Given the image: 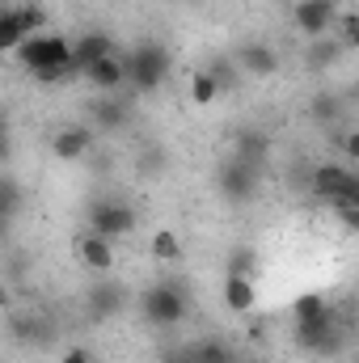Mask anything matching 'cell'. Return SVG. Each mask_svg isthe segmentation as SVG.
Instances as JSON below:
<instances>
[{
    "label": "cell",
    "mask_w": 359,
    "mask_h": 363,
    "mask_svg": "<svg viewBox=\"0 0 359 363\" xmlns=\"http://www.w3.org/2000/svg\"><path fill=\"white\" fill-rule=\"evenodd\" d=\"M140 308H144V321H148V325L170 330V325H178L182 317H186V291H182L174 279H170V283H153V287L144 291Z\"/></svg>",
    "instance_id": "277c9868"
},
{
    "label": "cell",
    "mask_w": 359,
    "mask_h": 363,
    "mask_svg": "<svg viewBox=\"0 0 359 363\" xmlns=\"http://www.w3.org/2000/svg\"><path fill=\"white\" fill-rule=\"evenodd\" d=\"M309 114H313V123H338L343 118V97H334V93H317L313 97V106H309Z\"/></svg>",
    "instance_id": "603a6c76"
},
{
    "label": "cell",
    "mask_w": 359,
    "mask_h": 363,
    "mask_svg": "<svg viewBox=\"0 0 359 363\" xmlns=\"http://www.w3.org/2000/svg\"><path fill=\"white\" fill-rule=\"evenodd\" d=\"M296 342L309 351V355H326L334 359L343 351V325L334 317H321V321H296Z\"/></svg>",
    "instance_id": "52a82bcc"
},
{
    "label": "cell",
    "mask_w": 359,
    "mask_h": 363,
    "mask_svg": "<svg viewBox=\"0 0 359 363\" xmlns=\"http://www.w3.org/2000/svg\"><path fill=\"white\" fill-rule=\"evenodd\" d=\"M224 363H254V359H245V355H228Z\"/></svg>",
    "instance_id": "d590c367"
},
{
    "label": "cell",
    "mask_w": 359,
    "mask_h": 363,
    "mask_svg": "<svg viewBox=\"0 0 359 363\" xmlns=\"http://www.w3.org/2000/svg\"><path fill=\"white\" fill-rule=\"evenodd\" d=\"M30 72H43V68H72V38L64 34H30L21 38V47L13 51Z\"/></svg>",
    "instance_id": "7a4b0ae2"
},
{
    "label": "cell",
    "mask_w": 359,
    "mask_h": 363,
    "mask_svg": "<svg viewBox=\"0 0 359 363\" xmlns=\"http://www.w3.org/2000/svg\"><path fill=\"white\" fill-rule=\"evenodd\" d=\"M233 64L241 72H250V77H275L279 72V51L267 47V43H245V47H237Z\"/></svg>",
    "instance_id": "9a60e30c"
},
{
    "label": "cell",
    "mask_w": 359,
    "mask_h": 363,
    "mask_svg": "<svg viewBox=\"0 0 359 363\" xmlns=\"http://www.w3.org/2000/svg\"><path fill=\"white\" fill-rule=\"evenodd\" d=\"M334 207H338V220L347 228H359V203H334Z\"/></svg>",
    "instance_id": "1f68e13d"
},
{
    "label": "cell",
    "mask_w": 359,
    "mask_h": 363,
    "mask_svg": "<svg viewBox=\"0 0 359 363\" xmlns=\"http://www.w3.org/2000/svg\"><path fill=\"white\" fill-rule=\"evenodd\" d=\"M216 97H220V89H216V81H211V77H207V72L199 68V72L190 77V106H211Z\"/></svg>",
    "instance_id": "4316f807"
},
{
    "label": "cell",
    "mask_w": 359,
    "mask_h": 363,
    "mask_svg": "<svg viewBox=\"0 0 359 363\" xmlns=\"http://www.w3.org/2000/svg\"><path fill=\"white\" fill-rule=\"evenodd\" d=\"M338 21V0H300L292 9V26L309 38H321L330 34V26Z\"/></svg>",
    "instance_id": "30bf717a"
},
{
    "label": "cell",
    "mask_w": 359,
    "mask_h": 363,
    "mask_svg": "<svg viewBox=\"0 0 359 363\" xmlns=\"http://www.w3.org/2000/svg\"><path fill=\"white\" fill-rule=\"evenodd\" d=\"M292 317L296 321H321V317H334V308H330V300L321 291H309V296H300L292 304Z\"/></svg>",
    "instance_id": "ffe728a7"
},
{
    "label": "cell",
    "mask_w": 359,
    "mask_h": 363,
    "mask_svg": "<svg viewBox=\"0 0 359 363\" xmlns=\"http://www.w3.org/2000/svg\"><path fill=\"white\" fill-rule=\"evenodd\" d=\"M216 190H220L228 203H254L258 190H263V165H250V161L228 157V161L216 169Z\"/></svg>",
    "instance_id": "3957f363"
},
{
    "label": "cell",
    "mask_w": 359,
    "mask_h": 363,
    "mask_svg": "<svg viewBox=\"0 0 359 363\" xmlns=\"http://www.w3.org/2000/svg\"><path fill=\"white\" fill-rule=\"evenodd\" d=\"M81 77L89 81L93 89H101V93H123V85H127V64H123V55L114 51V55H106V60L89 64Z\"/></svg>",
    "instance_id": "5bb4252c"
},
{
    "label": "cell",
    "mask_w": 359,
    "mask_h": 363,
    "mask_svg": "<svg viewBox=\"0 0 359 363\" xmlns=\"http://www.w3.org/2000/svg\"><path fill=\"white\" fill-rule=\"evenodd\" d=\"M338 17H343V38H338V43H343V51H347V47L359 43V17L355 13H338Z\"/></svg>",
    "instance_id": "f1b7e54d"
},
{
    "label": "cell",
    "mask_w": 359,
    "mask_h": 363,
    "mask_svg": "<svg viewBox=\"0 0 359 363\" xmlns=\"http://www.w3.org/2000/svg\"><path fill=\"white\" fill-rule=\"evenodd\" d=\"M9 228H13V220H4V216H0V237H4Z\"/></svg>",
    "instance_id": "e575fe53"
},
{
    "label": "cell",
    "mask_w": 359,
    "mask_h": 363,
    "mask_svg": "<svg viewBox=\"0 0 359 363\" xmlns=\"http://www.w3.org/2000/svg\"><path fill=\"white\" fill-rule=\"evenodd\" d=\"M258 250H250V245H237L233 254H228V271L224 274H245V279H258Z\"/></svg>",
    "instance_id": "cb8c5ba5"
},
{
    "label": "cell",
    "mask_w": 359,
    "mask_h": 363,
    "mask_svg": "<svg viewBox=\"0 0 359 363\" xmlns=\"http://www.w3.org/2000/svg\"><path fill=\"white\" fill-rule=\"evenodd\" d=\"M68 77H72V68H43V72H34L38 85H64Z\"/></svg>",
    "instance_id": "f546056e"
},
{
    "label": "cell",
    "mask_w": 359,
    "mask_h": 363,
    "mask_svg": "<svg viewBox=\"0 0 359 363\" xmlns=\"http://www.w3.org/2000/svg\"><path fill=\"white\" fill-rule=\"evenodd\" d=\"M0 13H4V4H0Z\"/></svg>",
    "instance_id": "74e56055"
},
{
    "label": "cell",
    "mask_w": 359,
    "mask_h": 363,
    "mask_svg": "<svg viewBox=\"0 0 359 363\" xmlns=\"http://www.w3.org/2000/svg\"><path fill=\"white\" fill-rule=\"evenodd\" d=\"M123 64H127V85L136 93H157L170 72H174V55L165 43H136L131 51H123Z\"/></svg>",
    "instance_id": "6da1fadb"
},
{
    "label": "cell",
    "mask_w": 359,
    "mask_h": 363,
    "mask_svg": "<svg viewBox=\"0 0 359 363\" xmlns=\"http://www.w3.org/2000/svg\"><path fill=\"white\" fill-rule=\"evenodd\" d=\"M60 363H93V351L89 347H68V351L60 355Z\"/></svg>",
    "instance_id": "d6a6232c"
},
{
    "label": "cell",
    "mask_w": 359,
    "mask_h": 363,
    "mask_svg": "<svg viewBox=\"0 0 359 363\" xmlns=\"http://www.w3.org/2000/svg\"><path fill=\"white\" fill-rule=\"evenodd\" d=\"M21 203H26L21 182H13V178H4V174H0V216H4V220H13V216L21 211Z\"/></svg>",
    "instance_id": "484cf974"
},
{
    "label": "cell",
    "mask_w": 359,
    "mask_h": 363,
    "mask_svg": "<svg viewBox=\"0 0 359 363\" xmlns=\"http://www.w3.org/2000/svg\"><path fill=\"white\" fill-rule=\"evenodd\" d=\"M203 72L216 81V89H220V93H228V89H237V85H241V68H237L233 60H224V55H216Z\"/></svg>",
    "instance_id": "44dd1931"
},
{
    "label": "cell",
    "mask_w": 359,
    "mask_h": 363,
    "mask_svg": "<svg viewBox=\"0 0 359 363\" xmlns=\"http://www.w3.org/2000/svg\"><path fill=\"white\" fill-rule=\"evenodd\" d=\"M220 300L228 313L245 317L258 308V279H245V274H224V287H220Z\"/></svg>",
    "instance_id": "7c38bea8"
},
{
    "label": "cell",
    "mask_w": 359,
    "mask_h": 363,
    "mask_svg": "<svg viewBox=\"0 0 359 363\" xmlns=\"http://www.w3.org/2000/svg\"><path fill=\"white\" fill-rule=\"evenodd\" d=\"M165 363H182V359H178V355H174V359H165Z\"/></svg>",
    "instance_id": "8d00e7d4"
},
{
    "label": "cell",
    "mask_w": 359,
    "mask_h": 363,
    "mask_svg": "<svg viewBox=\"0 0 359 363\" xmlns=\"http://www.w3.org/2000/svg\"><path fill=\"white\" fill-rule=\"evenodd\" d=\"M309 190L326 203H359L355 169H343V165H317L309 174Z\"/></svg>",
    "instance_id": "8992f818"
},
{
    "label": "cell",
    "mask_w": 359,
    "mask_h": 363,
    "mask_svg": "<svg viewBox=\"0 0 359 363\" xmlns=\"http://www.w3.org/2000/svg\"><path fill=\"white\" fill-rule=\"evenodd\" d=\"M21 38H30V34L21 30L17 13H13V9H4V13H0V55L17 51V47H21Z\"/></svg>",
    "instance_id": "7402d4cb"
},
{
    "label": "cell",
    "mask_w": 359,
    "mask_h": 363,
    "mask_svg": "<svg viewBox=\"0 0 359 363\" xmlns=\"http://www.w3.org/2000/svg\"><path fill=\"white\" fill-rule=\"evenodd\" d=\"M9 338L21 347H51L60 338V325L47 313H13L9 317Z\"/></svg>",
    "instance_id": "ba28073f"
},
{
    "label": "cell",
    "mask_w": 359,
    "mask_h": 363,
    "mask_svg": "<svg viewBox=\"0 0 359 363\" xmlns=\"http://www.w3.org/2000/svg\"><path fill=\"white\" fill-rule=\"evenodd\" d=\"M131 123V106L118 97V93H110L106 101H97L93 106V131L101 127V131H118V127H127Z\"/></svg>",
    "instance_id": "ac0fdd59"
},
{
    "label": "cell",
    "mask_w": 359,
    "mask_h": 363,
    "mask_svg": "<svg viewBox=\"0 0 359 363\" xmlns=\"http://www.w3.org/2000/svg\"><path fill=\"white\" fill-rule=\"evenodd\" d=\"M93 144H97V131L85 127V123H77V127L55 131L51 152H55V161H81V157H89L93 152Z\"/></svg>",
    "instance_id": "8fae6325"
},
{
    "label": "cell",
    "mask_w": 359,
    "mask_h": 363,
    "mask_svg": "<svg viewBox=\"0 0 359 363\" xmlns=\"http://www.w3.org/2000/svg\"><path fill=\"white\" fill-rule=\"evenodd\" d=\"M9 152H13V135H9V123L0 118V161H9Z\"/></svg>",
    "instance_id": "836d02e7"
},
{
    "label": "cell",
    "mask_w": 359,
    "mask_h": 363,
    "mask_svg": "<svg viewBox=\"0 0 359 363\" xmlns=\"http://www.w3.org/2000/svg\"><path fill=\"white\" fill-rule=\"evenodd\" d=\"M338 55H343V43L330 38V34H321V38H313V47L304 51V64H309L313 72H326V68L338 64Z\"/></svg>",
    "instance_id": "d6986e66"
},
{
    "label": "cell",
    "mask_w": 359,
    "mask_h": 363,
    "mask_svg": "<svg viewBox=\"0 0 359 363\" xmlns=\"http://www.w3.org/2000/svg\"><path fill=\"white\" fill-rule=\"evenodd\" d=\"M114 51H118V47H114V38H110L106 30H85V34L72 43V72H85L89 64L114 55Z\"/></svg>",
    "instance_id": "4fadbf2b"
},
{
    "label": "cell",
    "mask_w": 359,
    "mask_h": 363,
    "mask_svg": "<svg viewBox=\"0 0 359 363\" xmlns=\"http://www.w3.org/2000/svg\"><path fill=\"white\" fill-rule=\"evenodd\" d=\"M153 258H157V262H178V258H182L178 233H170V228H157V233H153Z\"/></svg>",
    "instance_id": "d4e9b609"
},
{
    "label": "cell",
    "mask_w": 359,
    "mask_h": 363,
    "mask_svg": "<svg viewBox=\"0 0 359 363\" xmlns=\"http://www.w3.org/2000/svg\"><path fill=\"white\" fill-rule=\"evenodd\" d=\"M136 207L131 203H123V199H93L89 203V233L97 237H106V241H114V237H127L131 228H136Z\"/></svg>",
    "instance_id": "5b68a950"
},
{
    "label": "cell",
    "mask_w": 359,
    "mask_h": 363,
    "mask_svg": "<svg viewBox=\"0 0 359 363\" xmlns=\"http://www.w3.org/2000/svg\"><path fill=\"white\" fill-rule=\"evenodd\" d=\"M77 258H81L93 274H110L114 271V241H106V237H97V233H85V237L77 241Z\"/></svg>",
    "instance_id": "2e32d148"
},
{
    "label": "cell",
    "mask_w": 359,
    "mask_h": 363,
    "mask_svg": "<svg viewBox=\"0 0 359 363\" xmlns=\"http://www.w3.org/2000/svg\"><path fill=\"white\" fill-rule=\"evenodd\" d=\"M144 169H165V148H161V144H148V152H144Z\"/></svg>",
    "instance_id": "4dcf8cb0"
},
{
    "label": "cell",
    "mask_w": 359,
    "mask_h": 363,
    "mask_svg": "<svg viewBox=\"0 0 359 363\" xmlns=\"http://www.w3.org/2000/svg\"><path fill=\"white\" fill-rule=\"evenodd\" d=\"M123 304H127V287L114 283V279H106V274H101L97 283H89V291H85V313H89V321H110V317H118Z\"/></svg>",
    "instance_id": "9c48e42d"
},
{
    "label": "cell",
    "mask_w": 359,
    "mask_h": 363,
    "mask_svg": "<svg viewBox=\"0 0 359 363\" xmlns=\"http://www.w3.org/2000/svg\"><path fill=\"white\" fill-rule=\"evenodd\" d=\"M13 13H17V21H21V30H26V34H38V30H43V21H47L43 4H34V0H30V4H17Z\"/></svg>",
    "instance_id": "83f0119b"
},
{
    "label": "cell",
    "mask_w": 359,
    "mask_h": 363,
    "mask_svg": "<svg viewBox=\"0 0 359 363\" xmlns=\"http://www.w3.org/2000/svg\"><path fill=\"white\" fill-rule=\"evenodd\" d=\"M233 157H237V161H250V165H263L270 157V135L258 131V127H241V131L233 135Z\"/></svg>",
    "instance_id": "e0dca14e"
}]
</instances>
